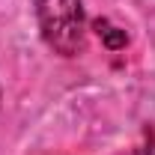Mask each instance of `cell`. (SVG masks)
<instances>
[{
	"label": "cell",
	"instance_id": "6da1fadb",
	"mask_svg": "<svg viewBox=\"0 0 155 155\" xmlns=\"http://www.w3.org/2000/svg\"><path fill=\"white\" fill-rule=\"evenodd\" d=\"M33 3H36V18L42 27V36L57 54L75 57L78 51H84L87 18H84L81 0H33Z\"/></svg>",
	"mask_w": 155,
	"mask_h": 155
},
{
	"label": "cell",
	"instance_id": "7a4b0ae2",
	"mask_svg": "<svg viewBox=\"0 0 155 155\" xmlns=\"http://www.w3.org/2000/svg\"><path fill=\"white\" fill-rule=\"evenodd\" d=\"M98 33H101L104 45H107L110 51H116V48H125V42H128L125 30H119V27H110V24H104V21H98Z\"/></svg>",
	"mask_w": 155,
	"mask_h": 155
},
{
	"label": "cell",
	"instance_id": "3957f363",
	"mask_svg": "<svg viewBox=\"0 0 155 155\" xmlns=\"http://www.w3.org/2000/svg\"><path fill=\"white\" fill-rule=\"evenodd\" d=\"M134 155H155V140H152V143H146V146H140Z\"/></svg>",
	"mask_w": 155,
	"mask_h": 155
}]
</instances>
